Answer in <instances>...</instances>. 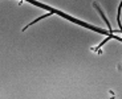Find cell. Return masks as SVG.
<instances>
[{
	"label": "cell",
	"mask_w": 122,
	"mask_h": 99,
	"mask_svg": "<svg viewBox=\"0 0 122 99\" xmlns=\"http://www.w3.org/2000/svg\"><path fill=\"white\" fill-rule=\"evenodd\" d=\"M51 15H52V11H51V12H48V13H46V15H43V16H41V17H39V19H36V20H33V21H32V23H29V24H28L27 27L24 28V30L27 29L28 27H30V25H33L35 23H37V21H40V20H41V19H44V17H48V16H51Z\"/></svg>",
	"instance_id": "6da1fadb"
}]
</instances>
